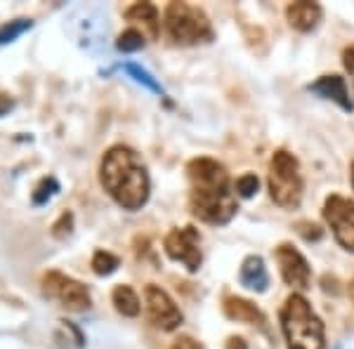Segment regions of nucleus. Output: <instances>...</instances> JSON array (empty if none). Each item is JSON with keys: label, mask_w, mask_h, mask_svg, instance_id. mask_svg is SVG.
Listing matches in <instances>:
<instances>
[{"label": "nucleus", "mask_w": 354, "mask_h": 349, "mask_svg": "<svg viewBox=\"0 0 354 349\" xmlns=\"http://www.w3.org/2000/svg\"><path fill=\"white\" fill-rule=\"evenodd\" d=\"M281 328L286 335L288 349H326L324 323L312 312L310 302L293 293L281 307Z\"/></svg>", "instance_id": "3"}, {"label": "nucleus", "mask_w": 354, "mask_h": 349, "mask_svg": "<svg viewBox=\"0 0 354 349\" xmlns=\"http://www.w3.org/2000/svg\"><path fill=\"white\" fill-rule=\"evenodd\" d=\"M118 265H121V260L109 250H97L93 255V272L97 276H109V274L116 272Z\"/></svg>", "instance_id": "17"}, {"label": "nucleus", "mask_w": 354, "mask_h": 349, "mask_svg": "<svg viewBox=\"0 0 354 349\" xmlns=\"http://www.w3.org/2000/svg\"><path fill=\"white\" fill-rule=\"evenodd\" d=\"M170 349H205L201 342H196L194 337L189 335H182V337H177V340L173 342V347Z\"/></svg>", "instance_id": "24"}, {"label": "nucleus", "mask_w": 354, "mask_h": 349, "mask_svg": "<svg viewBox=\"0 0 354 349\" xmlns=\"http://www.w3.org/2000/svg\"><path fill=\"white\" fill-rule=\"evenodd\" d=\"M33 26L31 19H15V21H8V24L0 26V45H8L17 41L21 33H26L28 28Z\"/></svg>", "instance_id": "18"}, {"label": "nucleus", "mask_w": 354, "mask_h": 349, "mask_svg": "<svg viewBox=\"0 0 354 349\" xmlns=\"http://www.w3.org/2000/svg\"><path fill=\"white\" fill-rule=\"evenodd\" d=\"M123 68H125V73H128V76H133L137 83H142V85H145V88H149L151 93L163 95V88H161V85H158V81L151 76L149 71H145V68L137 66V64H125Z\"/></svg>", "instance_id": "20"}, {"label": "nucleus", "mask_w": 354, "mask_h": 349, "mask_svg": "<svg viewBox=\"0 0 354 349\" xmlns=\"http://www.w3.org/2000/svg\"><path fill=\"white\" fill-rule=\"evenodd\" d=\"M57 189H59V185L55 182V177H45V180H41V185L33 189V203L36 205L48 203L57 194Z\"/></svg>", "instance_id": "21"}, {"label": "nucleus", "mask_w": 354, "mask_h": 349, "mask_svg": "<svg viewBox=\"0 0 354 349\" xmlns=\"http://www.w3.org/2000/svg\"><path fill=\"white\" fill-rule=\"evenodd\" d=\"M145 33L137 31V28H128V31H123L121 36H118V43L116 48L121 50V53H137V50L145 48Z\"/></svg>", "instance_id": "19"}, {"label": "nucleus", "mask_w": 354, "mask_h": 349, "mask_svg": "<svg viewBox=\"0 0 354 349\" xmlns=\"http://www.w3.org/2000/svg\"><path fill=\"white\" fill-rule=\"evenodd\" d=\"M286 19L295 31H312L322 19V8L317 3H290L286 8Z\"/></svg>", "instance_id": "13"}, {"label": "nucleus", "mask_w": 354, "mask_h": 349, "mask_svg": "<svg viewBox=\"0 0 354 349\" xmlns=\"http://www.w3.org/2000/svg\"><path fill=\"white\" fill-rule=\"evenodd\" d=\"M187 177H189V208L194 217L208 225H227L236 215V196L232 194L225 165L213 158H194L187 165Z\"/></svg>", "instance_id": "1"}, {"label": "nucleus", "mask_w": 354, "mask_h": 349, "mask_svg": "<svg viewBox=\"0 0 354 349\" xmlns=\"http://www.w3.org/2000/svg\"><path fill=\"white\" fill-rule=\"evenodd\" d=\"M198 245H201V236H198V229L194 227L173 229L163 241V248L170 260L182 262L189 272H198V267H201L203 255Z\"/></svg>", "instance_id": "8"}, {"label": "nucleus", "mask_w": 354, "mask_h": 349, "mask_svg": "<svg viewBox=\"0 0 354 349\" xmlns=\"http://www.w3.org/2000/svg\"><path fill=\"white\" fill-rule=\"evenodd\" d=\"M324 220L333 229L335 241L345 250L354 253V201L338 196V194L328 196L324 203Z\"/></svg>", "instance_id": "7"}, {"label": "nucleus", "mask_w": 354, "mask_h": 349, "mask_svg": "<svg viewBox=\"0 0 354 349\" xmlns=\"http://www.w3.org/2000/svg\"><path fill=\"white\" fill-rule=\"evenodd\" d=\"M258 187H260V180L253 173H245L236 180V191H239V196H243V198H250L253 194H258Z\"/></svg>", "instance_id": "22"}, {"label": "nucleus", "mask_w": 354, "mask_h": 349, "mask_svg": "<svg viewBox=\"0 0 354 349\" xmlns=\"http://www.w3.org/2000/svg\"><path fill=\"white\" fill-rule=\"evenodd\" d=\"M100 182L113 201L130 213L140 210L149 201V173L140 153L130 147L116 144L104 153L100 165Z\"/></svg>", "instance_id": "2"}, {"label": "nucleus", "mask_w": 354, "mask_h": 349, "mask_svg": "<svg viewBox=\"0 0 354 349\" xmlns=\"http://www.w3.org/2000/svg\"><path fill=\"white\" fill-rule=\"evenodd\" d=\"M71 225H73V215L71 213H64L59 217V222L53 227V234L57 238H62V236H66V234H71Z\"/></svg>", "instance_id": "23"}, {"label": "nucleus", "mask_w": 354, "mask_h": 349, "mask_svg": "<svg viewBox=\"0 0 354 349\" xmlns=\"http://www.w3.org/2000/svg\"><path fill=\"white\" fill-rule=\"evenodd\" d=\"M225 314L232 321H241V323H255V326H265V314L260 312L253 302L243 300V297H225Z\"/></svg>", "instance_id": "15"}, {"label": "nucleus", "mask_w": 354, "mask_h": 349, "mask_svg": "<svg viewBox=\"0 0 354 349\" xmlns=\"http://www.w3.org/2000/svg\"><path fill=\"white\" fill-rule=\"evenodd\" d=\"M111 300H113V307H116L118 314H123V317H137L140 314V297L130 285H116L111 293Z\"/></svg>", "instance_id": "16"}, {"label": "nucleus", "mask_w": 354, "mask_h": 349, "mask_svg": "<svg viewBox=\"0 0 354 349\" xmlns=\"http://www.w3.org/2000/svg\"><path fill=\"white\" fill-rule=\"evenodd\" d=\"M125 19L135 26H142V33L151 38H158V28H161V21H158V10L156 5L151 3H135L125 10Z\"/></svg>", "instance_id": "12"}, {"label": "nucleus", "mask_w": 354, "mask_h": 349, "mask_svg": "<svg viewBox=\"0 0 354 349\" xmlns=\"http://www.w3.org/2000/svg\"><path fill=\"white\" fill-rule=\"evenodd\" d=\"M10 106H12V102H10V100H8V97H5V95H0V113H5V111H8Z\"/></svg>", "instance_id": "27"}, {"label": "nucleus", "mask_w": 354, "mask_h": 349, "mask_svg": "<svg viewBox=\"0 0 354 349\" xmlns=\"http://www.w3.org/2000/svg\"><path fill=\"white\" fill-rule=\"evenodd\" d=\"M307 90L314 93V95H319V97H324V100L335 102L342 111H352V109H354V104L350 102V95H347L345 78H340V76H322L317 83H312Z\"/></svg>", "instance_id": "11"}, {"label": "nucleus", "mask_w": 354, "mask_h": 349, "mask_svg": "<svg viewBox=\"0 0 354 349\" xmlns=\"http://www.w3.org/2000/svg\"><path fill=\"white\" fill-rule=\"evenodd\" d=\"M168 38L177 45H198L213 41V26L205 12L189 3H170L163 15Z\"/></svg>", "instance_id": "4"}, {"label": "nucleus", "mask_w": 354, "mask_h": 349, "mask_svg": "<svg viewBox=\"0 0 354 349\" xmlns=\"http://www.w3.org/2000/svg\"><path fill=\"white\" fill-rule=\"evenodd\" d=\"M43 295L57 300L68 312H83L90 307V290L81 281L62 272H48L43 276Z\"/></svg>", "instance_id": "6"}, {"label": "nucleus", "mask_w": 354, "mask_h": 349, "mask_svg": "<svg viewBox=\"0 0 354 349\" xmlns=\"http://www.w3.org/2000/svg\"><path fill=\"white\" fill-rule=\"evenodd\" d=\"M239 279H241V283L245 285V288L255 290V293H265L267 285H270V276H267L265 262H262V257H258V255L245 257Z\"/></svg>", "instance_id": "14"}, {"label": "nucleus", "mask_w": 354, "mask_h": 349, "mask_svg": "<svg viewBox=\"0 0 354 349\" xmlns=\"http://www.w3.org/2000/svg\"><path fill=\"white\" fill-rule=\"evenodd\" d=\"M352 187H354V163H352Z\"/></svg>", "instance_id": "29"}, {"label": "nucleus", "mask_w": 354, "mask_h": 349, "mask_svg": "<svg viewBox=\"0 0 354 349\" xmlns=\"http://www.w3.org/2000/svg\"><path fill=\"white\" fill-rule=\"evenodd\" d=\"M270 194L274 203L286 210L298 208L302 201L300 163L286 149H279L270 163Z\"/></svg>", "instance_id": "5"}, {"label": "nucleus", "mask_w": 354, "mask_h": 349, "mask_svg": "<svg viewBox=\"0 0 354 349\" xmlns=\"http://www.w3.org/2000/svg\"><path fill=\"white\" fill-rule=\"evenodd\" d=\"M350 297H352V302H354V279H352V283H350Z\"/></svg>", "instance_id": "28"}, {"label": "nucleus", "mask_w": 354, "mask_h": 349, "mask_svg": "<svg viewBox=\"0 0 354 349\" xmlns=\"http://www.w3.org/2000/svg\"><path fill=\"white\" fill-rule=\"evenodd\" d=\"M277 262H279V272H281L283 281H286L290 288H310V265L302 257L293 245H279L277 248Z\"/></svg>", "instance_id": "10"}, {"label": "nucleus", "mask_w": 354, "mask_h": 349, "mask_svg": "<svg viewBox=\"0 0 354 349\" xmlns=\"http://www.w3.org/2000/svg\"><path fill=\"white\" fill-rule=\"evenodd\" d=\"M225 349H248V345H245V340L243 337H230V340H227V345H225Z\"/></svg>", "instance_id": "26"}, {"label": "nucleus", "mask_w": 354, "mask_h": 349, "mask_svg": "<svg viewBox=\"0 0 354 349\" xmlns=\"http://www.w3.org/2000/svg\"><path fill=\"white\" fill-rule=\"evenodd\" d=\"M145 302H147V317H149V321L161 330H175L182 323V319H185L180 307L175 305L173 297L165 293L161 285H153V283L147 285Z\"/></svg>", "instance_id": "9"}, {"label": "nucleus", "mask_w": 354, "mask_h": 349, "mask_svg": "<svg viewBox=\"0 0 354 349\" xmlns=\"http://www.w3.org/2000/svg\"><path fill=\"white\" fill-rule=\"evenodd\" d=\"M342 64H345L347 73H350V78L354 81V45H352V48H347L345 53H342Z\"/></svg>", "instance_id": "25"}]
</instances>
